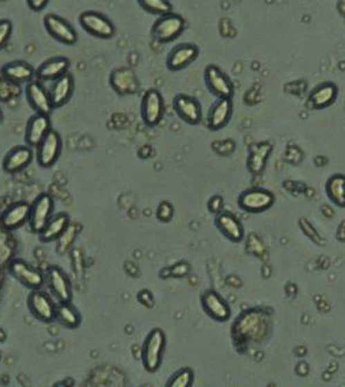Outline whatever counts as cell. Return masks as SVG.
Masks as SVG:
<instances>
[{
	"label": "cell",
	"instance_id": "obj_1",
	"mask_svg": "<svg viewBox=\"0 0 345 387\" xmlns=\"http://www.w3.org/2000/svg\"><path fill=\"white\" fill-rule=\"evenodd\" d=\"M165 348V334L160 329H154L144 341L142 359L145 369L150 372L158 370L162 361Z\"/></svg>",
	"mask_w": 345,
	"mask_h": 387
},
{
	"label": "cell",
	"instance_id": "obj_2",
	"mask_svg": "<svg viewBox=\"0 0 345 387\" xmlns=\"http://www.w3.org/2000/svg\"><path fill=\"white\" fill-rule=\"evenodd\" d=\"M185 22L183 17L178 14L171 13L161 15L152 27L153 37L160 43L174 41L185 30Z\"/></svg>",
	"mask_w": 345,
	"mask_h": 387
},
{
	"label": "cell",
	"instance_id": "obj_3",
	"mask_svg": "<svg viewBox=\"0 0 345 387\" xmlns=\"http://www.w3.org/2000/svg\"><path fill=\"white\" fill-rule=\"evenodd\" d=\"M80 23L84 30L95 37L109 39L115 34L114 24L105 15L95 10H88L80 15Z\"/></svg>",
	"mask_w": 345,
	"mask_h": 387
},
{
	"label": "cell",
	"instance_id": "obj_4",
	"mask_svg": "<svg viewBox=\"0 0 345 387\" xmlns=\"http://www.w3.org/2000/svg\"><path fill=\"white\" fill-rule=\"evenodd\" d=\"M55 209V202L48 194H43L31 205L29 223L32 232L41 234L51 220Z\"/></svg>",
	"mask_w": 345,
	"mask_h": 387
},
{
	"label": "cell",
	"instance_id": "obj_5",
	"mask_svg": "<svg viewBox=\"0 0 345 387\" xmlns=\"http://www.w3.org/2000/svg\"><path fill=\"white\" fill-rule=\"evenodd\" d=\"M38 163L43 168L53 166L62 154V140L58 131L51 129L37 147Z\"/></svg>",
	"mask_w": 345,
	"mask_h": 387
},
{
	"label": "cell",
	"instance_id": "obj_6",
	"mask_svg": "<svg viewBox=\"0 0 345 387\" xmlns=\"http://www.w3.org/2000/svg\"><path fill=\"white\" fill-rule=\"evenodd\" d=\"M44 26L48 34L60 43L73 45L75 44L77 41L75 29L65 19H62L55 14L45 15Z\"/></svg>",
	"mask_w": 345,
	"mask_h": 387
},
{
	"label": "cell",
	"instance_id": "obj_7",
	"mask_svg": "<svg viewBox=\"0 0 345 387\" xmlns=\"http://www.w3.org/2000/svg\"><path fill=\"white\" fill-rule=\"evenodd\" d=\"M10 272L14 276V279H17L21 284H24L29 289H41L44 284V276L20 258L10 262Z\"/></svg>",
	"mask_w": 345,
	"mask_h": 387
},
{
	"label": "cell",
	"instance_id": "obj_8",
	"mask_svg": "<svg viewBox=\"0 0 345 387\" xmlns=\"http://www.w3.org/2000/svg\"><path fill=\"white\" fill-rule=\"evenodd\" d=\"M26 95H27L28 102L30 104L31 107L35 109V112L37 114L50 115L55 108V106L52 104L50 93L36 79H32V81L27 83Z\"/></svg>",
	"mask_w": 345,
	"mask_h": 387
},
{
	"label": "cell",
	"instance_id": "obj_9",
	"mask_svg": "<svg viewBox=\"0 0 345 387\" xmlns=\"http://www.w3.org/2000/svg\"><path fill=\"white\" fill-rule=\"evenodd\" d=\"M28 305L31 312L43 322H52L57 317V306L46 293L39 290H32L28 298Z\"/></svg>",
	"mask_w": 345,
	"mask_h": 387
},
{
	"label": "cell",
	"instance_id": "obj_10",
	"mask_svg": "<svg viewBox=\"0 0 345 387\" xmlns=\"http://www.w3.org/2000/svg\"><path fill=\"white\" fill-rule=\"evenodd\" d=\"M142 114L147 126H157L164 115V100L157 90L145 93L142 102Z\"/></svg>",
	"mask_w": 345,
	"mask_h": 387
},
{
	"label": "cell",
	"instance_id": "obj_11",
	"mask_svg": "<svg viewBox=\"0 0 345 387\" xmlns=\"http://www.w3.org/2000/svg\"><path fill=\"white\" fill-rule=\"evenodd\" d=\"M48 284L59 303H71L73 299V290L68 277L62 269L55 265L48 269Z\"/></svg>",
	"mask_w": 345,
	"mask_h": 387
},
{
	"label": "cell",
	"instance_id": "obj_12",
	"mask_svg": "<svg viewBox=\"0 0 345 387\" xmlns=\"http://www.w3.org/2000/svg\"><path fill=\"white\" fill-rule=\"evenodd\" d=\"M205 79L207 88L213 95L219 98L232 99L234 93L232 82L216 66H209L205 70Z\"/></svg>",
	"mask_w": 345,
	"mask_h": 387
},
{
	"label": "cell",
	"instance_id": "obj_13",
	"mask_svg": "<svg viewBox=\"0 0 345 387\" xmlns=\"http://www.w3.org/2000/svg\"><path fill=\"white\" fill-rule=\"evenodd\" d=\"M274 202L273 194L268 191L254 189L246 191L239 198V205L244 211L250 213H258L270 208Z\"/></svg>",
	"mask_w": 345,
	"mask_h": 387
},
{
	"label": "cell",
	"instance_id": "obj_14",
	"mask_svg": "<svg viewBox=\"0 0 345 387\" xmlns=\"http://www.w3.org/2000/svg\"><path fill=\"white\" fill-rule=\"evenodd\" d=\"M50 130H51V122H50L48 115L36 114L28 123L26 142L29 147H38Z\"/></svg>",
	"mask_w": 345,
	"mask_h": 387
},
{
	"label": "cell",
	"instance_id": "obj_15",
	"mask_svg": "<svg viewBox=\"0 0 345 387\" xmlns=\"http://www.w3.org/2000/svg\"><path fill=\"white\" fill-rule=\"evenodd\" d=\"M31 205L28 202H17L5 211L1 216V225L6 230H15L24 225L30 218Z\"/></svg>",
	"mask_w": 345,
	"mask_h": 387
},
{
	"label": "cell",
	"instance_id": "obj_16",
	"mask_svg": "<svg viewBox=\"0 0 345 387\" xmlns=\"http://www.w3.org/2000/svg\"><path fill=\"white\" fill-rule=\"evenodd\" d=\"M199 50L194 44L176 46L168 55L167 66L171 70H180L190 65L198 57Z\"/></svg>",
	"mask_w": 345,
	"mask_h": 387
},
{
	"label": "cell",
	"instance_id": "obj_17",
	"mask_svg": "<svg viewBox=\"0 0 345 387\" xmlns=\"http://www.w3.org/2000/svg\"><path fill=\"white\" fill-rule=\"evenodd\" d=\"M34 153L29 147H17L10 151L3 160V170L6 173H19L30 164Z\"/></svg>",
	"mask_w": 345,
	"mask_h": 387
},
{
	"label": "cell",
	"instance_id": "obj_18",
	"mask_svg": "<svg viewBox=\"0 0 345 387\" xmlns=\"http://www.w3.org/2000/svg\"><path fill=\"white\" fill-rule=\"evenodd\" d=\"M174 107L178 115L190 124H197L202 120V108L198 102L189 95H180L175 98Z\"/></svg>",
	"mask_w": 345,
	"mask_h": 387
},
{
	"label": "cell",
	"instance_id": "obj_19",
	"mask_svg": "<svg viewBox=\"0 0 345 387\" xmlns=\"http://www.w3.org/2000/svg\"><path fill=\"white\" fill-rule=\"evenodd\" d=\"M111 85L119 95H133L138 90V81L129 68L114 70L111 75Z\"/></svg>",
	"mask_w": 345,
	"mask_h": 387
},
{
	"label": "cell",
	"instance_id": "obj_20",
	"mask_svg": "<svg viewBox=\"0 0 345 387\" xmlns=\"http://www.w3.org/2000/svg\"><path fill=\"white\" fill-rule=\"evenodd\" d=\"M337 86L333 83H322L311 92L308 97V104L312 108L322 109L333 105L337 98Z\"/></svg>",
	"mask_w": 345,
	"mask_h": 387
},
{
	"label": "cell",
	"instance_id": "obj_21",
	"mask_svg": "<svg viewBox=\"0 0 345 387\" xmlns=\"http://www.w3.org/2000/svg\"><path fill=\"white\" fill-rule=\"evenodd\" d=\"M69 66L71 62L67 58L64 57L52 58L41 64V67L36 72V76L41 81H55L57 78L67 74Z\"/></svg>",
	"mask_w": 345,
	"mask_h": 387
},
{
	"label": "cell",
	"instance_id": "obj_22",
	"mask_svg": "<svg viewBox=\"0 0 345 387\" xmlns=\"http://www.w3.org/2000/svg\"><path fill=\"white\" fill-rule=\"evenodd\" d=\"M73 90H74V78L68 73L55 79L50 91V97L55 108L65 105L66 102H68L69 98L72 97Z\"/></svg>",
	"mask_w": 345,
	"mask_h": 387
},
{
	"label": "cell",
	"instance_id": "obj_23",
	"mask_svg": "<svg viewBox=\"0 0 345 387\" xmlns=\"http://www.w3.org/2000/svg\"><path fill=\"white\" fill-rule=\"evenodd\" d=\"M202 301L206 312L212 319H216V321H226L230 319V307L216 292H213V291L206 292L203 296Z\"/></svg>",
	"mask_w": 345,
	"mask_h": 387
},
{
	"label": "cell",
	"instance_id": "obj_24",
	"mask_svg": "<svg viewBox=\"0 0 345 387\" xmlns=\"http://www.w3.org/2000/svg\"><path fill=\"white\" fill-rule=\"evenodd\" d=\"M3 77L8 78L10 81L15 82L17 84L29 83L35 79L34 67L24 62H10L3 68Z\"/></svg>",
	"mask_w": 345,
	"mask_h": 387
},
{
	"label": "cell",
	"instance_id": "obj_25",
	"mask_svg": "<svg viewBox=\"0 0 345 387\" xmlns=\"http://www.w3.org/2000/svg\"><path fill=\"white\" fill-rule=\"evenodd\" d=\"M232 112V99L220 98L214 104L209 114V126L211 129L216 130L226 126L230 121Z\"/></svg>",
	"mask_w": 345,
	"mask_h": 387
},
{
	"label": "cell",
	"instance_id": "obj_26",
	"mask_svg": "<svg viewBox=\"0 0 345 387\" xmlns=\"http://www.w3.org/2000/svg\"><path fill=\"white\" fill-rule=\"evenodd\" d=\"M69 218L68 215L65 213L55 215V218H52L48 221V225L45 227L44 230L39 234L41 240L44 243H51V241L58 240L62 237V234L66 232V229L68 228Z\"/></svg>",
	"mask_w": 345,
	"mask_h": 387
},
{
	"label": "cell",
	"instance_id": "obj_27",
	"mask_svg": "<svg viewBox=\"0 0 345 387\" xmlns=\"http://www.w3.org/2000/svg\"><path fill=\"white\" fill-rule=\"evenodd\" d=\"M216 227L230 240L239 241L243 238L242 225L239 220L230 213H219L216 216Z\"/></svg>",
	"mask_w": 345,
	"mask_h": 387
},
{
	"label": "cell",
	"instance_id": "obj_28",
	"mask_svg": "<svg viewBox=\"0 0 345 387\" xmlns=\"http://www.w3.org/2000/svg\"><path fill=\"white\" fill-rule=\"evenodd\" d=\"M270 151H272V147L268 143L258 144L252 147L249 160H248V166H249L251 173H259L263 169Z\"/></svg>",
	"mask_w": 345,
	"mask_h": 387
},
{
	"label": "cell",
	"instance_id": "obj_29",
	"mask_svg": "<svg viewBox=\"0 0 345 387\" xmlns=\"http://www.w3.org/2000/svg\"><path fill=\"white\" fill-rule=\"evenodd\" d=\"M327 192L330 199L341 207L345 206V177L343 175L333 176L327 183Z\"/></svg>",
	"mask_w": 345,
	"mask_h": 387
},
{
	"label": "cell",
	"instance_id": "obj_30",
	"mask_svg": "<svg viewBox=\"0 0 345 387\" xmlns=\"http://www.w3.org/2000/svg\"><path fill=\"white\" fill-rule=\"evenodd\" d=\"M57 316L67 328H77L81 323V315L79 312L71 305V303H60L57 306Z\"/></svg>",
	"mask_w": 345,
	"mask_h": 387
},
{
	"label": "cell",
	"instance_id": "obj_31",
	"mask_svg": "<svg viewBox=\"0 0 345 387\" xmlns=\"http://www.w3.org/2000/svg\"><path fill=\"white\" fill-rule=\"evenodd\" d=\"M143 10L151 14L165 15L171 13L173 5L169 0H137Z\"/></svg>",
	"mask_w": 345,
	"mask_h": 387
},
{
	"label": "cell",
	"instance_id": "obj_32",
	"mask_svg": "<svg viewBox=\"0 0 345 387\" xmlns=\"http://www.w3.org/2000/svg\"><path fill=\"white\" fill-rule=\"evenodd\" d=\"M21 95V84L10 81L8 78H0V102H8Z\"/></svg>",
	"mask_w": 345,
	"mask_h": 387
},
{
	"label": "cell",
	"instance_id": "obj_33",
	"mask_svg": "<svg viewBox=\"0 0 345 387\" xmlns=\"http://www.w3.org/2000/svg\"><path fill=\"white\" fill-rule=\"evenodd\" d=\"M76 234H77V230H76L75 225H69L68 228L66 229V232L58 239L57 251L59 254H66L71 249L75 240Z\"/></svg>",
	"mask_w": 345,
	"mask_h": 387
},
{
	"label": "cell",
	"instance_id": "obj_34",
	"mask_svg": "<svg viewBox=\"0 0 345 387\" xmlns=\"http://www.w3.org/2000/svg\"><path fill=\"white\" fill-rule=\"evenodd\" d=\"M192 384V372L189 369H183L171 378L168 385L171 387H187Z\"/></svg>",
	"mask_w": 345,
	"mask_h": 387
},
{
	"label": "cell",
	"instance_id": "obj_35",
	"mask_svg": "<svg viewBox=\"0 0 345 387\" xmlns=\"http://www.w3.org/2000/svg\"><path fill=\"white\" fill-rule=\"evenodd\" d=\"M13 30V26L8 20H0V50L6 45Z\"/></svg>",
	"mask_w": 345,
	"mask_h": 387
},
{
	"label": "cell",
	"instance_id": "obj_36",
	"mask_svg": "<svg viewBox=\"0 0 345 387\" xmlns=\"http://www.w3.org/2000/svg\"><path fill=\"white\" fill-rule=\"evenodd\" d=\"M173 214H174V209L171 207V205L168 204V202H162L158 208V218L161 221H171Z\"/></svg>",
	"mask_w": 345,
	"mask_h": 387
},
{
	"label": "cell",
	"instance_id": "obj_37",
	"mask_svg": "<svg viewBox=\"0 0 345 387\" xmlns=\"http://www.w3.org/2000/svg\"><path fill=\"white\" fill-rule=\"evenodd\" d=\"M27 3L31 10L39 12V10H44L48 5V0H27Z\"/></svg>",
	"mask_w": 345,
	"mask_h": 387
},
{
	"label": "cell",
	"instance_id": "obj_38",
	"mask_svg": "<svg viewBox=\"0 0 345 387\" xmlns=\"http://www.w3.org/2000/svg\"><path fill=\"white\" fill-rule=\"evenodd\" d=\"M221 206H223V199L220 197L213 198L209 205V209H211L213 213H220Z\"/></svg>",
	"mask_w": 345,
	"mask_h": 387
},
{
	"label": "cell",
	"instance_id": "obj_39",
	"mask_svg": "<svg viewBox=\"0 0 345 387\" xmlns=\"http://www.w3.org/2000/svg\"><path fill=\"white\" fill-rule=\"evenodd\" d=\"M337 7H339V12L345 15V0H339Z\"/></svg>",
	"mask_w": 345,
	"mask_h": 387
},
{
	"label": "cell",
	"instance_id": "obj_40",
	"mask_svg": "<svg viewBox=\"0 0 345 387\" xmlns=\"http://www.w3.org/2000/svg\"><path fill=\"white\" fill-rule=\"evenodd\" d=\"M0 359H1V354H0Z\"/></svg>",
	"mask_w": 345,
	"mask_h": 387
}]
</instances>
